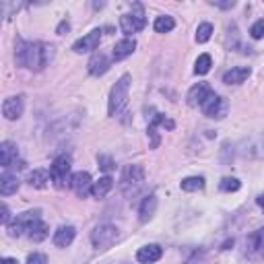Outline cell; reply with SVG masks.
I'll return each instance as SVG.
<instances>
[{"instance_id": "e575fe53", "label": "cell", "mask_w": 264, "mask_h": 264, "mask_svg": "<svg viewBox=\"0 0 264 264\" xmlns=\"http://www.w3.org/2000/svg\"><path fill=\"white\" fill-rule=\"evenodd\" d=\"M0 264H19V260L17 258H3V260H0Z\"/></svg>"}, {"instance_id": "5b68a950", "label": "cell", "mask_w": 264, "mask_h": 264, "mask_svg": "<svg viewBox=\"0 0 264 264\" xmlns=\"http://www.w3.org/2000/svg\"><path fill=\"white\" fill-rule=\"evenodd\" d=\"M118 227L109 223H101L91 231V243L95 250H105L118 241Z\"/></svg>"}, {"instance_id": "d590c367", "label": "cell", "mask_w": 264, "mask_h": 264, "mask_svg": "<svg viewBox=\"0 0 264 264\" xmlns=\"http://www.w3.org/2000/svg\"><path fill=\"white\" fill-rule=\"evenodd\" d=\"M256 202H258V204L264 209V194H262V196H258V200H256Z\"/></svg>"}, {"instance_id": "8992f818", "label": "cell", "mask_w": 264, "mask_h": 264, "mask_svg": "<svg viewBox=\"0 0 264 264\" xmlns=\"http://www.w3.org/2000/svg\"><path fill=\"white\" fill-rule=\"evenodd\" d=\"M145 25H147V19H145V11L141 5H135L132 7V13L122 15V19H120V27L126 35L139 33L141 29H145Z\"/></svg>"}, {"instance_id": "9a60e30c", "label": "cell", "mask_w": 264, "mask_h": 264, "mask_svg": "<svg viewBox=\"0 0 264 264\" xmlns=\"http://www.w3.org/2000/svg\"><path fill=\"white\" fill-rule=\"evenodd\" d=\"M135 50H137V40H135V37H124V40H120V42L114 46L111 56H114L116 62H120V60L132 56V52H135Z\"/></svg>"}, {"instance_id": "7a4b0ae2", "label": "cell", "mask_w": 264, "mask_h": 264, "mask_svg": "<svg viewBox=\"0 0 264 264\" xmlns=\"http://www.w3.org/2000/svg\"><path fill=\"white\" fill-rule=\"evenodd\" d=\"M145 167L143 165H137V163H132L128 165L124 172H122V178H120V188L124 192L126 198H132V196H137L143 186H145Z\"/></svg>"}, {"instance_id": "d6a6232c", "label": "cell", "mask_w": 264, "mask_h": 264, "mask_svg": "<svg viewBox=\"0 0 264 264\" xmlns=\"http://www.w3.org/2000/svg\"><path fill=\"white\" fill-rule=\"evenodd\" d=\"M3 223L9 227L11 225V213H9V206L7 204H3Z\"/></svg>"}, {"instance_id": "44dd1931", "label": "cell", "mask_w": 264, "mask_h": 264, "mask_svg": "<svg viewBox=\"0 0 264 264\" xmlns=\"http://www.w3.org/2000/svg\"><path fill=\"white\" fill-rule=\"evenodd\" d=\"M50 182H52V174H50L48 169H33V172L29 174V186H31V188L44 190V188L50 186Z\"/></svg>"}, {"instance_id": "ac0fdd59", "label": "cell", "mask_w": 264, "mask_h": 264, "mask_svg": "<svg viewBox=\"0 0 264 264\" xmlns=\"http://www.w3.org/2000/svg\"><path fill=\"white\" fill-rule=\"evenodd\" d=\"M89 72L93 74V77H101V74H105L107 72V68H109V60H107V56L103 54V52H97V54H93L91 56V60H89Z\"/></svg>"}, {"instance_id": "2e32d148", "label": "cell", "mask_w": 264, "mask_h": 264, "mask_svg": "<svg viewBox=\"0 0 264 264\" xmlns=\"http://www.w3.org/2000/svg\"><path fill=\"white\" fill-rule=\"evenodd\" d=\"M161 256H163V250H161V246H157V243L143 246V248L137 252V260H139L141 264H153V262H157Z\"/></svg>"}, {"instance_id": "ffe728a7", "label": "cell", "mask_w": 264, "mask_h": 264, "mask_svg": "<svg viewBox=\"0 0 264 264\" xmlns=\"http://www.w3.org/2000/svg\"><path fill=\"white\" fill-rule=\"evenodd\" d=\"M19 178L17 176H13V174H9V172H5L3 176H0V194L3 196H11V194H15L17 190H19Z\"/></svg>"}, {"instance_id": "484cf974", "label": "cell", "mask_w": 264, "mask_h": 264, "mask_svg": "<svg viewBox=\"0 0 264 264\" xmlns=\"http://www.w3.org/2000/svg\"><path fill=\"white\" fill-rule=\"evenodd\" d=\"M155 31L157 33H169L174 27H176V21H174V17H169V15H161V17H157L155 19Z\"/></svg>"}, {"instance_id": "7c38bea8", "label": "cell", "mask_w": 264, "mask_h": 264, "mask_svg": "<svg viewBox=\"0 0 264 264\" xmlns=\"http://www.w3.org/2000/svg\"><path fill=\"white\" fill-rule=\"evenodd\" d=\"M70 188L74 190V194H77V196L85 198V196H89V194H91L93 180H91V176H89L87 172H77V174H72Z\"/></svg>"}, {"instance_id": "f546056e", "label": "cell", "mask_w": 264, "mask_h": 264, "mask_svg": "<svg viewBox=\"0 0 264 264\" xmlns=\"http://www.w3.org/2000/svg\"><path fill=\"white\" fill-rule=\"evenodd\" d=\"M250 35H252L254 40H262V37H264V19L256 21V23L250 27Z\"/></svg>"}, {"instance_id": "5bb4252c", "label": "cell", "mask_w": 264, "mask_h": 264, "mask_svg": "<svg viewBox=\"0 0 264 264\" xmlns=\"http://www.w3.org/2000/svg\"><path fill=\"white\" fill-rule=\"evenodd\" d=\"M74 235H77V229L72 225H62V227H58L54 231L52 241H54L56 248H68L74 241Z\"/></svg>"}, {"instance_id": "836d02e7", "label": "cell", "mask_w": 264, "mask_h": 264, "mask_svg": "<svg viewBox=\"0 0 264 264\" xmlns=\"http://www.w3.org/2000/svg\"><path fill=\"white\" fill-rule=\"evenodd\" d=\"M68 29H70V23H68V21H62V23L58 25L56 33H60V35H62V33H64V31H68Z\"/></svg>"}, {"instance_id": "cb8c5ba5", "label": "cell", "mask_w": 264, "mask_h": 264, "mask_svg": "<svg viewBox=\"0 0 264 264\" xmlns=\"http://www.w3.org/2000/svg\"><path fill=\"white\" fill-rule=\"evenodd\" d=\"M27 235L33 239V241H44L48 235H50V227L40 219V221H35L31 227H29V231H27Z\"/></svg>"}, {"instance_id": "603a6c76", "label": "cell", "mask_w": 264, "mask_h": 264, "mask_svg": "<svg viewBox=\"0 0 264 264\" xmlns=\"http://www.w3.org/2000/svg\"><path fill=\"white\" fill-rule=\"evenodd\" d=\"M111 188H114V180H111L109 176H103V178H99L97 182H93L91 194H93V196H97V198H103Z\"/></svg>"}, {"instance_id": "f1b7e54d", "label": "cell", "mask_w": 264, "mask_h": 264, "mask_svg": "<svg viewBox=\"0 0 264 264\" xmlns=\"http://www.w3.org/2000/svg\"><path fill=\"white\" fill-rule=\"evenodd\" d=\"M239 186H241V184H239L237 178H223L221 184H219V188H221L223 192H237Z\"/></svg>"}, {"instance_id": "3957f363", "label": "cell", "mask_w": 264, "mask_h": 264, "mask_svg": "<svg viewBox=\"0 0 264 264\" xmlns=\"http://www.w3.org/2000/svg\"><path fill=\"white\" fill-rule=\"evenodd\" d=\"M130 83H132L130 74H124V77H120V81L111 87V91H109V101H107V114H109V116H118V114L126 107V103H128V93H130Z\"/></svg>"}, {"instance_id": "6da1fadb", "label": "cell", "mask_w": 264, "mask_h": 264, "mask_svg": "<svg viewBox=\"0 0 264 264\" xmlns=\"http://www.w3.org/2000/svg\"><path fill=\"white\" fill-rule=\"evenodd\" d=\"M17 64L27 66L29 70H44L52 58H54V46L44 44V42H17V52H15Z\"/></svg>"}, {"instance_id": "30bf717a", "label": "cell", "mask_w": 264, "mask_h": 264, "mask_svg": "<svg viewBox=\"0 0 264 264\" xmlns=\"http://www.w3.org/2000/svg\"><path fill=\"white\" fill-rule=\"evenodd\" d=\"M99 42H101V31H99V29H93L91 33H87V35H83L81 40H77V42L72 44V50H74L77 54H87V52L97 50V48H99Z\"/></svg>"}, {"instance_id": "d6986e66", "label": "cell", "mask_w": 264, "mask_h": 264, "mask_svg": "<svg viewBox=\"0 0 264 264\" xmlns=\"http://www.w3.org/2000/svg\"><path fill=\"white\" fill-rule=\"evenodd\" d=\"M250 66H235V68H231V70H227L225 74H223V83H227V85H239V83H243L248 77H250Z\"/></svg>"}, {"instance_id": "ba28073f", "label": "cell", "mask_w": 264, "mask_h": 264, "mask_svg": "<svg viewBox=\"0 0 264 264\" xmlns=\"http://www.w3.org/2000/svg\"><path fill=\"white\" fill-rule=\"evenodd\" d=\"M200 107H202L204 116H206V118H213V120H221V118H225L227 111H229L227 99H223V97H219V95H215V93H213Z\"/></svg>"}, {"instance_id": "83f0119b", "label": "cell", "mask_w": 264, "mask_h": 264, "mask_svg": "<svg viewBox=\"0 0 264 264\" xmlns=\"http://www.w3.org/2000/svg\"><path fill=\"white\" fill-rule=\"evenodd\" d=\"M213 35V25L211 23H200L198 29H196V42L198 44H206Z\"/></svg>"}, {"instance_id": "52a82bcc", "label": "cell", "mask_w": 264, "mask_h": 264, "mask_svg": "<svg viewBox=\"0 0 264 264\" xmlns=\"http://www.w3.org/2000/svg\"><path fill=\"white\" fill-rule=\"evenodd\" d=\"M40 215H42L40 209H35V211H25V213L17 215V217L13 219V223L9 225V235H11V237H19V235L27 233L29 227H31L35 221H40Z\"/></svg>"}, {"instance_id": "1f68e13d", "label": "cell", "mask_w": 264, "mask_h": 264, "mask_svg": "<svg viewBox=\"0 0 264 264\" xmlns=\"http://www.w3.org/2000/svg\"><path fill=\"white\" fill-rule=\"evenodd\" d=\"M27 264H48V258H46V254L33 252V254L27 256Z\"/></svg>"}, {"instance_id": "4316f807", "label": "cell", "mask_w": 264, "mask_h": 264, "mask_svg": "<svg viewBox=\"0 0 264 264\" xmlns=\"http://www.w3.org/2000/svg\"><path fill=\"white\" fill-rule=\"evenodd\" d=\"M211 66H213V58L209 54H200L198 60H196V64H194V72L196 74H206L211 70Z\"/></svg>"}, {"instance_id": "9c48e42d", "label": "cell", "mask_w": 264, "mask_h": 264, "mask_svg": "<svg viewBox=\"0 0 264 264\" xmlns=\"http://www.w3.org/2000/svg\"><path fill=\"white\" fill-rule=\"evenodd\" d=\"M23 109H25V97L23 95L7 97L3 103V116L7 120H19L23 116Z\"/></svg>"}, {"instance_id": "e0dca14e", "label": "cell", "mask_w": 264, "mask_h": 264, "mask_svg": "<svg viewBox=\"0 0 264 264\" xmlns=\"http://www.w3.org/2000/svg\"><path fill=\"white\" fill-rule=\"evenodd\" d=\"M155 211H157V196L155 194L145 196L143 202H141V209H139V221L141 223H149L153 219Z\"/></svg>"}, {"instance_id": "d4e9b609", "label": "cell", "mask_w": 264, "mask_h": 264, "mask_svg": "<svg viewBox=\"0 0 264 264\" xmlns=\"http://www.w3.org/2000/svg\"><path fill=\"white\" fill-rule=\"evenodd\" d=\"M180 188L184 192H198L204 188V178L202 176H190V178H184L180 182Z\"/></svg>"}, {"instance_id": "4fadbf2b", "label": "cell", "mask_w": 264, "mask_h": 264, "mask_svg": "<svg viewBox=\"0 0 264 264\" xmlns=\"http://www.w3.org/2000/svg\"><path fill=\"white\" fill-rule=\"evenodd\" d=\"M17 159H19V149L15 143L5 141L0 145V165H3V169H11L13 165H17Z\"/></svg>"}, {"instance_id": "7402d4cb", "label": "cell", "mask_w": 264, "mask_h": 264, "mask_svg": "<svg viewBox=\"0 0 264 264\" xmlns=\"http://www.w3.org/2000/svg\"><path fill=\"white\" fill-rule=\"evenodd\" d=\"M246 246H248V252L264 254V227H262V229H258V231H254V233L248 237Z\"/></svg>"}, {"instance_id": "8fae6325", "label": "cell", "mask_w": 264, "mask_h": 264, "mask_svg": "<svg viewBox=\"0 0 264 264\" xmlns=\"http://www.w3.org/2000/svg\"><path fill=\"white\" fill-rule=\"evenodd\" d=\"M213 93H215V91L211 89L209 83H198V85H194V87L188 91V95H186L188 105H190V107H198V105H202Z\"/></svg>"}, {"instance_id": "4dcf8cb0", "label": "cell", "mask_w": 264, "mask_h": 264, "mask_svg": "<svg viewBox=\"0 0 264 264\" xmlns=\"http://www.w3.org/2000/svg\"><path fill=\"white\" fill-rule=\"evenodd\" d=\"M97 161H99V167H101L105 174H109V172L114 169V159H111L109 155H99Z\"/></svg>"}, {"instance_id": "277c9868", "label": "cell", "mask_w": 264, "mask_h": 264, "mask_svg": "<svg viewBox=\"0 0 264 264\" xmlns=\"http://www.w3.org/2000/svg\"><path fill=\"white\" fill-rule=\"evenodd\" d=\"M70 169H72V159H70V155H60V157H56V159L52 161L50 174H52V182H54L56 188L62 190V188L70 186V180H72Z\"/></svg>"}]
</instances>
